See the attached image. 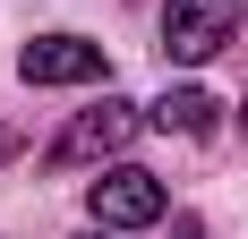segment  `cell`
Returning a JSON list of instances; mask_svg holds the SVG:
<instances>
[{
  "label": "cell",
  "instance_id": "5b68a950",
  "mask_svg": "<svg viewBox=\"0 0 248 239\" xmlns=\"http://www.w3.org/2000/svg\"><path fill=\"white\" fill-rule=\"evenodd\" d=\"M214 111H223V103L205 94V86H171V94L154 103V128H163V137H214Z\"/></svg>",
  "mask_w": 248,
  "mask_h": 239
},
{
  "label": "cell",
  "instance_id": "6da1fadb",
  "mask_svg": "<svg viewBox=\"0 0 248 239\" xmlns=\"http://www.w3.org/2000/svg\"><path fill=\"white\" fill-rule=\"evenodd\" d=\"M240 17H248V0H163V60L205 69V60L240 34Z\"/></svg>",
  "mask_w": 248,
  "mask_h": 239
},
{
  "label": "cell",
  "instance_id": "8992f818",
  "mask_svg": "<svg viewBox=\"0 0 248 239\" xmlns=\"http://www.w3.org/2000/svg\"><path fill=\"white\" fill-rule=\"evenodd\" d=\"M171 239H205V231H197V214H180V222H171Z\"/></svg>",
  "mask_w": 248,
  "mask_h": 239
},
{
  "label": "cell",
  "instance_id": "3957f363",
  "mask_svg": "<svg viewBox=\"0 0 248 239\" xmlns=\"http://www.w3.org/2000/svg\"><path fill=\"white\" fill-rule=\"evenodd\" d=\"M128 137H137V103L103 94L94 111H77L69 128H60V145H51V171H77V163H111V154H120Z\"/></svg>",
  "mask_w": 248,
  "mask_h": 239
},
{
  "label": "cell",
  "instance_id": "ba28073f",
  "mask_svg": "<svg viewBox=\"0 0 248 239\" xmlns=\"http://www.w3.org/2000/svg\"><path fill=\"white\" fill-rule=\"evenodd\" d=\"M240 128H248V103H240Z\"/></svg>",
  "mask_w": 248,
  "mask_h": 239
},
{
  "label": "cell",
  "instance_id": "52a82bcc",
  "mask_svg": "<svg viewBox=\"0 0 248 239\" xmlns=\"http://www.w3.org/2000/svg\"><path fill=\"white\" fill-rule=\"evenodd\" d=\"M17 145H26V137H17V128H0V163H9V154H17Z\"/></svg>",
  "mask_w": 248,
  "mask_h": 239
},
{
  "label": "cell",
  "instance_id": "277c9868",
  "mask_svg": "<svg viewBox=\"0 0 248 239\" xmlns=\"http://www.w3.org/2000/svg\"><path fill=\"white\" fill-rule=\"evenodd\" d=\"M17 77L26 86H103L111 60H103V43H86V34H34V43L17 51Z\"/></svg>",
  "mask_w": 248,
  "mask_h": 239
},
{
  "label": "cell",
  "instance_id": "7a4b0ae2",
  "mask_svg": "<svg viewBox=\"0 0 248 239\" xmlns=\"http://www.w3.org/2000/svg\"><path fill=\"white\" fill-rule=\"evenodd\" d=\"M86 214H94L103 231H146V222L171 214V188H163L154 171H137V163H111L94 188H86Z\"/></svg>",
  "mask_w": 248,
  "mask_h": 239
},
{
  "label": "cell",
  "instance_id": "9c48e42d",
  "mask_svg": "<svg viewBox=\"0 0 248 239\" xmlns=\"http://www.w3.org/2000/svg\"><path fill=\"white\" fill-rule=\"evenodd\" d=\"M94 239H111V231H94Z\"/></svg>",
  "mask_w": 248,
  "mask_h": 239
}]
</instances>
